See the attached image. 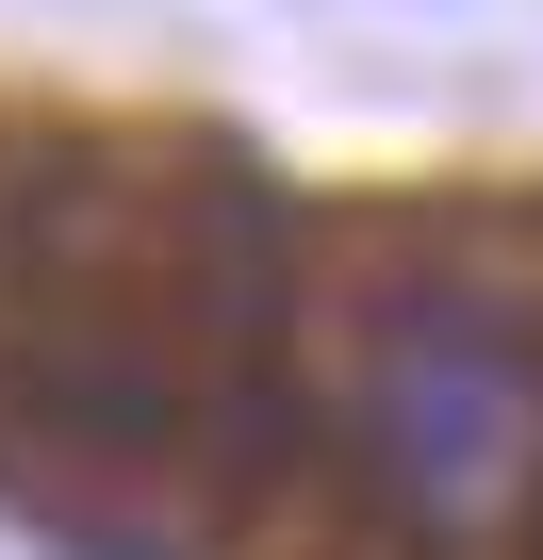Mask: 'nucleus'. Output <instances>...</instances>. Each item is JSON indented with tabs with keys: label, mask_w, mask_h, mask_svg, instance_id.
<instances>
[{
	"label": "nucleus",
	"mask_w": 543,
	"mask_h": 560,
	"mask_svg": "<svg viewBox=\"0 0 543 560\" xmlns=\"http://www.w3.org/2000/svg\"><path fill=\"white\" fill-rule=\"evenodd\" d=\"M346 429L396 527L510 544L543 511V314L494 264H396L346 314Z\"/></svg>",
	"instance_id": "1"
}]
</instances>
